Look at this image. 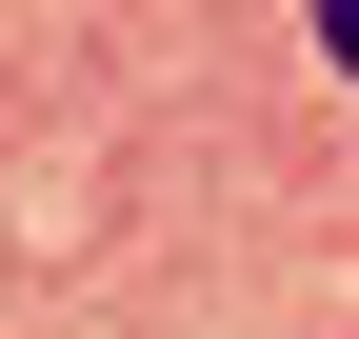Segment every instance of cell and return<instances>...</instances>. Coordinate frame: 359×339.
Segmentation results:
<instances>
[{"label":"cell","mask_w":359,"mask_h":339,"mask_svg":"<svg viewBox=\"0 0 359 339\" xmlns=\"http://www.w3.org/2000/svg\"><path fill=\"white\" fill-rule=\"evenodd\" d=\"M320 60H339V80H359V0H320Z\"/></svg>","instance_id":"obj_1"}]
</instances>
